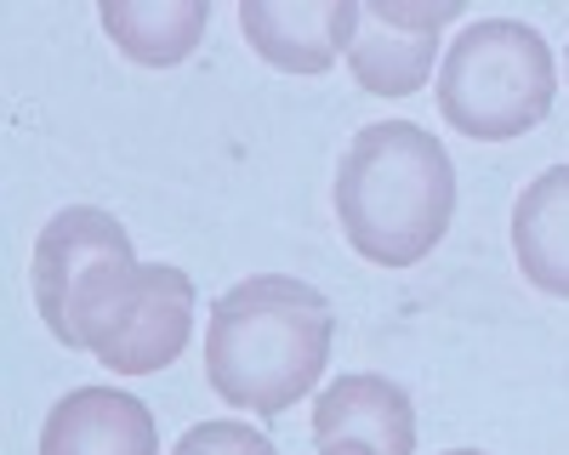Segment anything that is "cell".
Masks as SVG:
<instances>
[{
    "label": "cell",
    "mask_w": 569,
    "mask_h": 455,
    "mask_svg": "<svg viewBox=\"0 0 569 455\" xmlns=\"http://www.w3.org/2000/svg\"><path fill=\"white\" fill-rule=\"evenodd\" d=\"M558 63L541 29L485 18L450 40L439 69V114L472 143H507L552 114Z\"/></svg>",
    "instance_id": "4"
},
{
    "label": "cell",
    "mask_w": 569,
    "mask_h": 455,
    "mask_svg": "<svg viewBox=\"0 0 569 455\" xmlns=\"http://www.w3.org/2000/svg\"><path fill=\"white\" fill-rule=\"evenodd\" d=\"M445 455H479V449H445Z\"/></svg>",
    "instance_id": "13"
},
{
    "label": "cell",
    "mask_w": 569,
    "mask_h": 455,
    "mask_svg": "<svg viewBox=\"0 0 569 455\" xmlns=\"http://www.w3.org/2000/svg\"><path fill=\"white\" fill-rule=\"evenodd\" d=\"M512 251L525 280L569 302V165H547L512 205Z\"/></svg>",
    "instance_id": "9"
},
{
    "label": "cell",
    "mask_w": 569,
    "mask_h": 455,
    "mask_svg": "<svg viewBox=\"0 0 569 455\" xmlns=\"http://www.w3.org/2000/svg\"><path fill=\"white\" fill-rule=\"evenodd\" d=\"M337 216L348 245L376 267L433 256L456 216V165L416 120L365 125L337 165Z\"/></svg>",
    "instance_id": "3"
},
{
    "label": "cell",
    "mask_w": 569,
    "mask_h": 455,
    "mask_svg": "<svg viewBox=\"0 0 569 455\" xmlns=\"http://www.w3.org/2000/svg\"><path fill=\"white\" fill-rule=\"evenodd\" d=\"M313 438L337 444L359 438L382 455H410L416 449V410L410 393L388 376H342L330 382L313 404Z\"/></svg>",
    "instance_id": "8"
},
{
    "label": "cell",
    "mask_w": 569,
    "mask_h": 455,
    "mask_svg": "<svg viewBox=\"0 0 569 455\" xmlns=\"http://www.w3.org/2000/svg\"><path fill=\"white\" fill-rule=\"evenodd\" d=\"M461 18V0H353L348 69L370 98H410L433 74L439 29Z\"/></svg>",
    "instance_id": "5"
},
{
    "label": "cell",
    "mask_w": 569,
    "mask_h": 455,
    "mask_svg": "<svg viewBox=\"0 0 569 455\" xmlns=\"http://www.w3.org/2000/svg\"><path fill=\"white\" fill-rule=\"evenodd\" d=\"M211 23L206 0H109L103 29L114 46L142 69H177L194 58V46Z\"/></svg>",
    "instance_id": "10"
},
{
    "label": "cell",
    "mask_w": 569,
    "mask_h": 455,
    "mask_svg": "<svg viewBox=\"0 0 569 455\" xmlns=\"http://www.w3.org/2000/svg\"><path fill=\"white\" fill-rule=\"evenodd\" d=\"M337 313L325 291L291 273H251L211 302L206 325V376L228 410L279 416L325 371Z\"/></svg>",
    "instance_id": "2"
},
{
    "label": "cell",
    "mask_w": 569,
    "mask_h": 455,
    "mask_svg": "<svg viewBox=\"0 0 569 455\" xmlns=\"http://www.w3.org/2000/svg\"><path fill=\"white\" fill-rule=\"evenodd\" d=\"M171 455H273V444L251 433L246 422H200L177 438Z\"/></svg>",
    "instance_id": "11"
},
{
    "label": "cell",
    "mask_w": 569,
    "mask_h": 455,
    "mask_svg": "<svg viewBox=\"0 0 569 455\" xmlns=\"http://www.w3.org/2000/svg\"><path fill=\"white\" fill-rule=\"evenodd\" d=\"M319 455H382V449H370L359 438H337V444H319Z\"/></svg>",
    "instance_id": "12"
},
{
    "label": "cell",
    "mask_w": 569,
    "mask_h": 455,
    "mask_svg": "<svg viewBox=\"0 0 569 455\" xmlns=\"http://www.w3.org/2000/svg\"><path fill=\"white\" fill-rule=\"evenodd\" d=\"M34 302L69 353H98L114 376L177 364L194 336V280L171 262L142 267L120 216L69 205L34 240Z\"/></svg>",
    "instance_id": "1"
},
{
    "label": "cell",
    "mask_w": 569,
    "mask_h": 455,
    "mask_svg": "<svg viewBox=\"0 0 569 455\" xmlns=\"http://www.w3.org/2000/svg\"><path fill=\"white\" fill-rule=\"evenodd\" d=\"M353 0H246L240 29L251 34L257 58L284 74H325L348 52Z\"/></svg>",
    "instance_id": "6"
},
{
    "label": "cell",
    "mask_w": 569,
    "mask_h": 455,
    "mask_svg": "<svg viewBox=\"0 0 569 455\" xmlns=\"http://www.w3.org/2000/svg\"><path fill=\"white\" fill-rule=\"evenodd\" d=\"M40 455H160L154 410L114 387H74L46 416Z\"/></svg>",
    "instance_id": "7"
}]
</instances>
